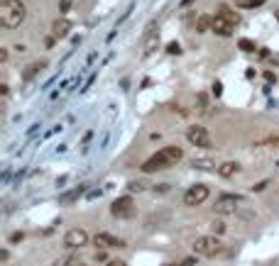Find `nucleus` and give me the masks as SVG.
<instances>
[{
    "label": "nucleus",
    "instance_id": "nucleus-1",
    "mask_svg": "<svg viewBox=\"0 0 279 266\" xmlns=\"http://www.w3.org/2000/svg\"><path fill=\"white\" fill-rule=\"evenodd\" d=\"M181 159H184V151H181V147H174V144H169V147L159 149L154 156H149V159L142 164V171H144V174L164 171V169H169V166L179 164Z\"/></svg>",
    "mask_w": 279,
    "mask_h": 266
},
{
    "label": "nucleus",
    "instance_id": "nucleus-2",
    "mask_svg": "<svg viewBox=\"0 0 279 266\" xmlns=\"http://www.w3.org/2000/svg\"><path fill=\"white\" fill-rule=\"evenodd\" d=\"M27 17V5L22 0H2L0 2V25L5 30H15L25 22Z\"/></svg>",
    "mask_w": 279,
    "mask_h": 266
},
{
    "label": "nucleus",
    "instance_id": "nucleus-3",
    "mask_svg": "<svg viewBox=\"0 0 279 266\" xmlns=\"http://www.w3.org/2000/svg\"><path fill=\"white\" fill-rule=\"evenodd\" d=\"M238 25H240V15H238V12H230L228 7H220L218 15L213 17L210 32H215L218 37H230V34L235 32Z\"/></svg>",
    "mask_w": 279,
    "mask_h": 266
},
{
    "label": "nucleus",
    "instance_id": "nucleus-4",
    "mask_svg": "<svg viewBox=\"0 0 279 266\" xmlns=\"http://www.w3.org/2000/svg\"><path fill=\"white\" fill-rule=\"evenodd\" d=\"M194 252L199 257H206V259H213V257H220L225 252V244L218 239V237H199L194 242Z\"/></svg>",
    "mask_w": 279,
    "mask_h": 266
},
{
    "label": "nucleus",
    "instance_id": "nucleus-5",
    "mask_svg": "<svg viewBox=\"0 0 279 266\" xmlns=\"http://www.w3.org/2000/svg\"><path fill=\"white\" fill-rule=\"evenodd\" d=\"M209 186L206 183H194L191 188H186V193H184V205L186 207H196V205H201V203H206L209 200Z\"/></svg>",
    "mask_w": 279,
    "mask_h": 266
},
{
    "label": "nucleus",
    "instance_id": "nucleus-6",
    "mask_svg": "<svg viewBox=\"0 0 279 266\" xmlns=\"http://www.w3.org/2000/svg\"><path fill=\"white\" fill-rule=\"evenodd\" d=\"M186 139H189V144H194L196 149H209L210 147V134L206 127H201V125H191L189 130H186Z\"/></svg>",
    "mask_w": 279,
    "mask_h": 266
},
{
    "label": "nucleus",
    "instance_id": "nucleus-7",
    "mask_svg": "<svg viewBox=\"0 0 279 266\" xmlns=\"http://www.w3.org/2000/svg\"><path fill=\"white\" fill-rule=\"evenodd\" d=\"M86 244H88V232L81 230V227L69 230L67 237H64V247L67 249H78V247H86Z\"/></svg>",
    "mask_w": 279,
    "mask_h": 266
},
{
    "label": "nucleus",
    "instance_id": "nucleus-8",
    "mask_svg": "<svg viewBox=\"0 0 279 266\" xmlns=\"http://www.w3.org/2000/svg\"><path fill=\"white\" fill-rule=\"evenodd\" d=\"M133 207H135V200L130 198V196H123V198L113 200L110 212H113L115 217H133Z\"/></svg>",
    "mask_w": 279,
    "mask_h": 266
},
{
    "label": "nucleus",
    "instance_id": "nucleus-9",
    "mask_svg": "<svg viewBox=\"0 0 279 266\" xmlns=\"http://www.w3.org/2000/svg\"><path fill=\"white\" fill-rule=\"evenodd\" d=\"M93 244L101 247V249H120V247H125L123 239H118V237H113V235H105V232L96 235V237H93Z\"/></svg>",
    "mask_w": 279,
    "mask_h": 266
},
{
    "label": "nucleus",
    "instance_id": "nucleus-10",
    "mask_svg": "<svg viewBox=\"0 0 279 266\" xmlns=\"http://www.w3.org/2000/svg\"><path fill=\"white\" fill-rule=\"evenodd\" d=\"M238 203H240V198H235V196H220V198L215 200V212H220V215L235 212V205Z\"/></svg>",
    "mask_w": 279,
    "mask_h": 266
},
{
    "label": "nucleus",
    "instance_id": "nucleus-11",
    "mask_svg": "<svg viewBox=\"0 0 279 266\" xmlns=\"http://www.w3.org/2000/svg\"><path fill=\"white\" fill-rule=\"evenodd\" d=\"M71 32V22L67 17H59V20H54V25H52V34L57 37V39H62V37H67Z\"/></svg>",
    "mask_w": 279,
    "mask_h": 266
},
{
    "label": "nucleus",
    "instance_id": "nucleus-12",
    "mask_svg": "<svg viewBox=\"0 0 279 266\" xmlns=\"http://www.w3.org/2000/svg\"><path fill=\"white\" fill-rule=\"evenodd\" d=\"M238 171H240V164L238 161H223L218 166V176H223V178H233Z\"/></svg>",
    "mask_w": 279,
    "mask_h": 266
},
{
    "label": "nucleus",
    "instance_id": "nucleus-13",
    "mask_svg": "<svg viewBox=\"0 0 279 266\" xmlns=\"http://www.w3.org/2000/svg\"><path fill=\"white\" fill-rule=\"evenodd\" d=\"M44 68H47V61H44V59H42V61H35V64H30V66L25 68V76H22V78H25V81H32V78H35L39 71H44Z\"/></svg>",
    "mask_w": 279,
    "mask_h": 266
},
{
    "label": "nucleus",
    "instance_id": "nucleus-14",
    "mask_svg": "<svg viewBox=\"0 0 279 266\" xmlns=\"http://www.w3.org/2000/svg\"><path fill=\"white\" fill-rule=\"evenodd\" d=\"M210 27H213V17H210V15H201V17L196 20V32L204 34V32H209Z\"/></svg>",
    "mask_w": 279,
    "mask_h": 266
},
{
    "label": "nucleus",
    "instance_id": "nucleus-15",
    "mask_svg": "<svg viewBox=\"0 0 279 266\" xmlns=\"http://www.w3.org/2000/svg\"><path fill=\"white\" fill-rule=\"evenodd\" d=\"M191 166H194V169H201V171H218V169H215V164L209 161V159H194V161H191Z\"/></svg>",
    "mask_w": 279,
    "mask_h": 266
},
{
    "label": "nucleus",
    "instance_id": "nucleus-16",
    "mask_svg": "<svg viewBox=\"0 0 279 266\" xmlns=\"http://www.w3.org/2000/svg\"><path fill=\"white\" fill-rule=\"evenodd\" d=\"M267 0H235V5L238 7H243V10H255V7H260V5H265Z\"/></svg>",
    "mask_w": 279,
    "mask_h": 266
},
{
    "label": "nucleus",
    "instance_id": "nucleus-17",
    "mask_svg": "<svg viewBox=\"0 0 279 266\" xmlns=\"http://www.w3.org/2000/svg\"><path fill=\"white\" fill-rule=\"evenodd\" d=\"M238 47H240V52H245V54H255V42H252V39H240Z\"/></svg>",
    "mask_w": 279,
    "mask_h": 266
},
{
    "label": "nucleus",
    "instance_id": "nucleus-18",
    "mask_svg": "<svg viewBox=\"0 0 279 266\" xmlns=\"http://www.w3.org/2000/svg\"><path fill=\"white\" fill-rule=\"evenodd\" d=\"M210 230H213V235H223V232H225V225L218 220V222H213V225H210Z\"/></svg>",
    "mask_w": 279,
    "mask_h": 266
},
{
    "label": "nucleus",
    "instance_id": "nucleus-19",
    "mask_svg": "<svg viewBox=\"0 0 279 266\" xmlns=\"http://www.w3.org/2000/svg\"><path fill=\"white\" fill-rule=\"evenodd\" d=\"M81 193H83V191L78 188V191H73V193H69V196H62V203H71V200H76V198H78Z\"/></svg>",
    "mask_w": 279,
    "mask_h": 266
},
{
    "label": "nucleus",
    "instance_id": "nucleus-20",
    "mask_svg": "<svg viewBox=\"0 0 279 266\" xmlns=\"http://www.w3.org/2000/svg\"><path fill=\"white\" fill-rule=\"evenodd\" d=\"M128 188H130L133 193H140V191H144V183H142V181H133Z\"/></svg>",
    "mask_w": 279,
    "mask_h": 266
},
{
    "label": "nucleus",
    "instance_id": "nucleus-21",
    "mask_svg": "<svg viewBox=\"0 0 279 266\" xmlns=\"http://www.w3.org/2000/svg\"><path fill=\"white\" fill-rule=\"evenodd\" d=\"M167 54H181V47H179L176 42H172V44L167 47Z\"/></svg>",
    "mask_w": 279,
    "mask_h": 266
},
{
    "label": "nucleus",
    "instance_id": "nucleus-22",
    "mask_svg": "<svg viewBox=\"0 0 279 266\" xmlns=\"http://www.w3.org/2000/svg\"><path fill=\"white\" fill-rule=\"evenodd\" d=\"M267 186H270V181H260V183H255V186H252V191H255V193H262Z\"/></svg>",
    "mask_w": 279,
    "mask_h": 266
},
{
    "label": "nucleus",
    "instance_id": "nucleus-23",
    "mask_svg": "<svg viewBox=\"0 0 279 266\" xmlns=\"http://www.w3.org/2000/svg\"><path fill=\"white\" fill-rule=\"evenodd\" d=\"M22 237H25L22 232H15V235H10V242H12V244H15V242H22Z\"/></svg>",
    "mask_w": 279,
    "mask_h": 266
},
{
    "label": "nucleus",
    "instance_id": "nucleus-24",
    "mask_svg": "<svg viewBox=\"0 0 279 266\" xmlns=\"http://www.w3.org/2000/svg\"><path fill=\"white\" fill-rule=\"evenodd\" d=\"M154 191H159V193H167V191H169V186H167V183H162V186H154Z\"/></svg>",
    "mask_w": 279,
    "mask_h": 266
},
{
    "label": "nucleus",
    "instance_id": "nucleus-25",
    "mask_svg": "<svg viewBox=\"0 0 279 266\" xmlns=\"http://www.w3.org/2000/svg\"><path fill=\"white\" fill-rule=\"evenodd\" d=\"M0 61H2V64L7 61V49H0Z\"/></svg>",
    "mask_w": 279,
    "mask_h": 266
},
{
    "label": "nucleus",
    "instance_id": "nucleus-26",
    "mask_svg": "<svg viewBox=\"0 0 279 266\" xmlns=\"http://www.w3.org/2000/svg\"><path fill=\"white\" fill-rule=\"evenodd\" d=\"M69 5H71V0H62V12H67V10H69Z\"/></svg>",
    "mask_w": 279,
    "mask_h": 266
},
{
    "label": "nucleus",
    "instance_id": "nucleus-27",
    "mask_svg": "<svg viewBox=\"0 0 279 266\" xmlns=\"http://www.w3.org/2000/svg\"><path fill=\"white\" fill-rule=\"evenodd\" d=\"M0 93H2V95H7V93H10V88H7V83H2V86H0Z\"/></svg>",
    "mask_w": 279,
    "mask_h": 266
},
{
    "label": "nucleus",
    "instance_id": "nucleus-28",
    "mask_svg": "<svg viewBox=\"0 0 279 266\" xmlns=\"http://www.w3.org/2000/svg\"><path fill=\"white\" fill-rule=\"evenodd\" d=\"M96 262H105V252H98L96 254Z\"/></svg>",
    "mask_w": 279,
    "mask_h": 266
},
{
    "label": "nucleus",
    "instance_id": "nucleus-29",
    "mask_svg": "<svg viewBox=\"0 0 279 266\" xmlns=\"http://www.w3.org/2000/svg\"><path fill=\"white\" fill-rule=\"evenodd\" d=\"M196 257H199V254H196ZM196 257H186V259H184V264H196Z\"/></svg>",
    "mask_w": 279,
    "mask_h": 266
}]
</instances>
